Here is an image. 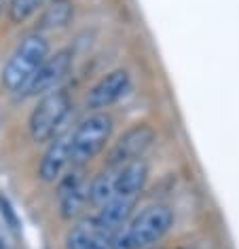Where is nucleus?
<instances>
[{
  "instance_id": "f257e3e1",
  "label": "nucleus",
  "mask_w": 239,
  "mask_h": 249,
  "mask_svg": "<svg viewBox=\"0 0 239 249\" xmlns=\"http://www.w3.org/2000/svg\"><path fill=\"white\" fill-rule=\"evenodd\" d=\"M174 226V211L167 205H150L134 215L112 236V249H150Z\"/></svg>"
},
{
  "instance_id": "f03ea898",
  "label": "nucleus",
  "mask_w": 239,
  "mask_h": 249,
  "mask_svg": "<svg viewBox=\"0 0 239 249\" xmlns=\"http://www.w3.org/2000/svg\"><path fill=\"white\" fill-rule=\"evenodd\" d=\"M49 57V42L42 34L26 36L0 70V83L9 91H21Z\"/></svg>"
},
{
  "instance_id": "7ed1b4c3",
  "label": "nucleus",
  "mask_w": 239,
  "mask_h": 249,
  "mask_svg": "<svg viewBox=\"0 0 239 249\" xmlns=\"http://www.w3.org/2000/svg\"><path fill=\"white\" fill-rule=\"evenodd\" d=\"M70 110H72V102L66 91L55 89L47 93V95H42L28 118L30 138L36 144L51 142L55 135H60V129L64 127Z\"/></svg>"
},
{
  "instance_id": "20e7f679",
  "label": "nucleus",
  "mask_w": 239,
  "mask_h": 249,
  "mask_svg": "<svg viewBox=\"0 0 239 249\" xmlns=\"http://www.w3.org/2000/svg\"><path fill=\"white\" fill-rule=\"evenodd\" d=\"M112 116L108 112H93L72 131V159L74 165H85L104 150L112 135Z\"/></svg>"
},
{
  "instance_id": "39448f33",
  "label": "nucleus",
  "mask_w": 239,
  "mask_h": 249,
  "mask_svg": "<svg viewBox=\"0 0 239 249\" xmlns=\"http://www.w3.org/2000/svg\"><path fill=\"white\" fill-rule=\"evenodd\" d=\"M70 68H72V49L55 51L42 61V66L34 72V76L20 91L21 97H42L47 93L55 91L61 80L66 78V74L70 72Z\"/></svg>"
},
{
  "instance_id": "423d86ee",
  "label": "nucleus",
  "mask_w": 239,
  "mask_h": 249,
  "mask_svg": "<svg viewBox=\"0 0 239 249\" xmlns=\"http://www.w3.org/2000/svg\"><path fill=\"white\" fill-rule=\"evenodd\" d=\"M131 91V74L123 68L108 72L102 76L87 93V108L93 112H104Z\"/></svg>"
},
{
  "instance_id": "0eeeda50",
  "label": "nucleus",
  "mask_w": 239,
  "mask_h": 249,
  "mask_svg": "<svg viewBox=\"0 0 239 249\" xmlns=\"http://www.w3.org/2000/svg\"><path fill=\"white\" fill-rule=\"evenodd\" d=\"M74 165L72 159V131H64L49 142L39 165V178L42 182H60L66 169Z\"/></svg>"
},
{
  "instance_id": "6e6552de",
  "label": "nucleus",
  "mask_w": 239,
  "mask_h": 249,
  "mask_svg": "<svg viewBox=\"0 0 239 249\" xmlns=\"http://www.w3.org/2000/svg\"><path fill=\"white\" fill-rule=\"evenodd\" d=\"M155 142V129L146 123H138L131 129H127L121 140L115 144L110 152V169H117L129 160L142 159V154L148 150L150 144Z\"/></svg>"
},
{
  "instance_id": "1a4fd4ad",
  "label": "nucleus",
  "mask_w": 239,
  "mask_h": 249,
  "mask_svg": "<svg viewBox=\"0 0 239 249\" xmlns=\"http://www.w3.org/2000/svg\"><path fill=\"white\" fill-rule=\"evenodd\" d=\"M87 201H89V186L83 182L79 171L64 173V178L60 179V188H58L60 215L64 220H72L74 215H79V211L83 209V205Z\"/></svg>"
},
{
  "instance_id": "9d476101",
  "label": "nucleus",
  "mask_w": 239,
  "mask_h": 249,
  "mask_svg": "<svg viewBox=\"0 0 239 249\" xmlns=\"http://www.w3.org/2000/svg\"><path fill=\"white\" fill-rule=\"evenodd\" d=\"M138 198H129V196H119L115 195L110 201H106L96 213V222L98 226L104 230L106 234L115 236L125 224L131 220Z\"/></svg>"
},
{
  "instance_id": "9b49d317",
  "label": "nucleus",
  "mask_w": 239,
  "mask_h": 249,
  "mask_svg": "<svg viewBox=\"0 0 239 249\" xmlns=\"http://www.w3.org/2000/svg\"><path fill=\"white\" fill-rule=\"evenodd\" d=\"M148 182V163L144 159L129 160L115 169V195L138 198Z\"/></svg>"
},
{
  "instance_id": "f8f14e48",
  "label": "nucleus",
  "mask_w": 239,
  "mask_h": 249,
  "mask_svg": "<svg viewBox=\"0 0 239 249\" xmlns=\"http://www.w3.org/2000/svg\"><path fill=\"white\" fill-rule=\"evenodd\" d=\"M102 232H104V230L98 226L96 215L85 217V220H80L79 224H74V226L68 230V234H66V249H87Z\"/></svg>"
},
{
  "instance_id": "ddd939ff",
  "label": "nucleus",
  "mask_w": 239,
  "mask_h": 249,
  "mask_svg": "<svg viewBox=\"0 0 239 249\" xmlns=\"http://www.w3.org/2000/svg\"><path fill=\"white\" fill-rule=\"evenodd\" d=\"M115 196V169L104 171L89 184V203L102 207L106 201Z\"/></svg>"
},
{
  "instance_id": "4468645a",
  "label": "nucleus",
  "mask_w": 239,
  "mask_h": 249,
  "mask_svg": "<svg viewBox=\"0 0 239 249\" xmlns=\"http://www.w3.org/2000/svg\"><path fill=\"white\" fill-rule=\"evenodd\" d=\"M45 0H11L9 2V21L20 26L26 19H30L36 11L42 7Z\"/></svg>"
},
{
  "instance_id": "2eb2a0df",
  "label": "nucleus",
  "mask_w": 239,
  "mask_h": 249,
  "mask_svg": "<svg viewBox=\"0 0 239 249\" xmlns=\"http://www.w3.org/2000/svg\"><path fill=\"white\" fill-rule=\"evenodd\" d=\"M72 17V9L68 7V0H55V2L42 15V28H60L66 26Z\"/></svg>"
},
{
  "instance_id": "dca6fc26",
  "label": "nucleus",
  "mask_w": 239,
  "mask_h": 249,
  "mask_svg": "<svg viewBox=\"0 0 239 249\" xmlns=\"http://www.w3.org/2000/svg\"><path fill=\"white\" fill-rule=\"evenodd\" d=\"M0 215H2V220L9 224V228H13V230L20 228V217H17L13 205H11L9 198L2 196V195H0Z\"/></svg>"
},
{
  "instance_id": "f3484780",
  "label": "nucleus",
  "mask_w": 239,
  "mask_h": 249,
  "mask_svg": "<svg viewBox=\"0 0 239 249\" xmlns=\"http://www.w3.org/2000/svg\"><path fill=\"white\" fill-rule=\"evenodd\" d=\"M87 249H112V234L102 232Z\"/></svg>"
},
{
  "instance_id": "a211bd4d",
  "label": "nucleus",
  "mask_w": 239,
  "mask_h": 249,
  "mask_svg": "<svg viewBox=\"0 0 239 249\" xmlns=\"http://www.w3.org/2000/svg\"><path fill=\"white\" fill-rule=\"evenodd\" d=\"M0 249H2V245H0Z\"/></svg>"
},
{
  "instance_id": "6ab92c4d",
  "label": "nucleus",
  "mask_w": 239,
  "mask_h": 249,
  "mask_svg": "<svg viewBox=\"0 0 239 249\" xmlns=\"http://www.w3.org/2000/svg\"><path fill=\"white\" fill-rule=\"evenodd\" d=\"M150 249H153V247H150Z\"/></svg>"
}]
</instances>
